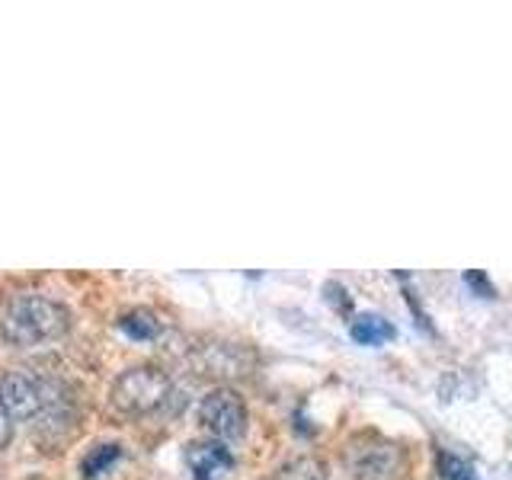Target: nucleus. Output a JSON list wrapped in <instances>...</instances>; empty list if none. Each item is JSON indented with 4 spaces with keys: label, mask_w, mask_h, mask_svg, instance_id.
<instances>
[{
    "label": "nucleus",
    "mask_w": 512,
    "mask_h": 480,
    "mask_svg": "<svg viewBox=\"0 0 512 480\" xmlns=\"http://www.w3.org/2000/svg\"><path fill=\"white\" fill-rule=\"evenodd\" d=\"M186 464L196 480H231L237 458L224 442H192L186 448Z\"/></svg>",
    "instance_id": "39448f33"
},
{
    "label": "nucleus",
    "mask_w": 512,
    "mask_h": 480,
    "mask_svg": "<svg viewBox=\"0 0 512 480\" xmlns=\"http://www.w3.org/2000/svg\"><path fill=\"white\" fill-rule=\"evenodd\" d=\"M0 404L13 420H39L64 407V391L58 381L29 372H7L0 378Z\"/></svg>",
    "instance_id": "7ed1b4c3"
},
{
    "label": "nucleus",
    "mask_w": 512,
    "mask_h": 480,
    "mask_svg": "<svg viewBox=\"0 0 512 480\" xmlns=\"http://www.w3.org/2000/svg\"><path fill=\"white\" fill-rule=\"evenodd\" d=\"M68 330H71V311L55 298L29 292V295H13L0 308V336H4V343L16 349L61 340Z\"/></svg>",
    "instance_id": "f257e3e1"
},
{
    "label": "nucleus",
    "mask_w": 512,
    "mask_h": 480,
    "mask_svg": "<svg viewBox=\"0 0 512 480\" xmlns=\"http://www.w3.org/2000/svg\"><path fill=\"white\" fill-rule=\"evenodd\" d=\"M13 439V423H10V416L4 410V404H0V448H7Z\"/></svg>",
    "instance_id": "9b49d317"
},
{
    "label": "nucleus",
    "mask_w": 512,
    "mask_h": 480,
    "mask_svg": "<svg viewBox=\"0 0 512 480\" xmlns=\"http://www.w3.org/2000/svg\"><path fill=\"white\" fill-rule=\"evenodd\" d=\"M119 330L125 336H132V340L148 343V340H157L160 330H164V324H160V317L154 311L135 308V311H128V314L119 317Z\"/></svg>",
    "instance_id": "1a4fd4ad"
},
{
    "label": "nucleus",
    "mask_w": 512,
    "mask_h": 480,
    "mask_svg": "<svg viewBox=\"0 0 512 480\" xmlns=\"http://www.w3.org/2000/svg\"><path fill=\"white\" fill-rule=\"evenodd\" d=\"M199 420L202 426L212 432L218 442H237L247 436L250 426V410L244 404V397L231 388H215L202 397L199 404Z\"/></svg>",
    "instance_id": "20e7f679"
},
{
    "label": "nucleus",
    "mask_w": 512,
    "mask_h": 480,
    "mask_svg": "<svg viewBox=\"0 0 512 480\" xmlns=\"http://www.w3.org/2000/svg\"><path fill=\"white\" fill-rule=\"evenodd\" d=\"M349 471L356 474V480H391L397 471V448L394 445L352 448Z\"/></svg>",
    "instance_id": "423d86ee"
},
{
    "label": "nucleus",
    "mask_w": 512,
    "mask_h": 480,
    "mask_svg": "<svg viewBox=\"0 0 512 480\" xmlns=\"http://www.w3.org/2000/svg\"><path fill=\"white\" fill-rule=\"evenodd\" d=\"M122 458V445L119 442H100L93 445L90 452L80 461V477L84 480H100L103 474L112 471V464H119Z\"/></svg>",
    "instance_id": "6e6552de"
},
{
    "label": "nucleus",
    "mask_w": 512,
    "mask_h": 480,
    "mask_svg": "<svg viewBox=\"0 0 512 480\" xmlns=\"http://www.w3.org/2000/svg\"><path fill=\"white\" fill-rule=\"evenodd\" d=\"M112 407L125 416H154L173 397V381L157 365H132L112 381Z\"/></svg>",
    "instance_id": "f03ea898"
},
{
    "label": "nucleus",
    "mask_w": 512,
    "mask_h": 480,
    "mask_svg": "<svg viewBox=\"0 0 512 480\" xmlns=\"http://www.w3.org/2000/svg\"><path fill=\"white\" fill-rule=\"evenodd\" d=\"M439 477H445V480H477L471 464H468V461H461V458L452 455V452H442V455H439Z\"/></svg>",
    "instance_id": "9d476101"
},
{
    "label": "nucleus",
    "mask_w": 512,
    "mask_h": 480,
    "mask_svg": "<svg viewBox=\"0 0 512 480\" xmlns=\"http://www.w3.org/2000/svg\"><path fill=\"white\" fill-rule=\"evenodd\" d=\"M352 340L362 343V346H381V343H388L394 340V324L391 320H384L381 314H359L356 320H352Z\"/></svg>",
    "instance_id": "0eeeda50"
}]
</instances>
